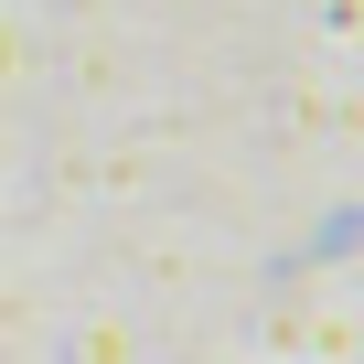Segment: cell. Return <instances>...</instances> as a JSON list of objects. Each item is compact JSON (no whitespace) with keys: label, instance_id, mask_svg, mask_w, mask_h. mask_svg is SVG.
<instances>
[]
</instances>
